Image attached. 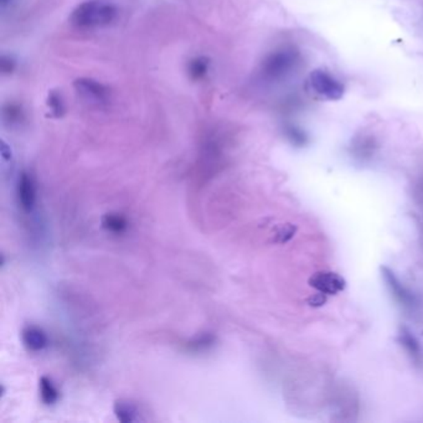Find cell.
<instances>
[{
	"label": "cell",
	"mask_w": 423,
	"mask_h": 423,
	"mask_svg": "<svg viewBox=\"0 0 423 423\" xmlns=\"http://www.w3.org/2000/svg\"><path fill=\"white\" fill-rule=\"evenodd\" d=\"M117 10L110 3L86 1L74 9L70 17L72 25L79 29H97L110 25L116 18Z\"/></svg>",
	"instance_id": "cell-1"
},
{
	"label": "cell",
	"mask_w": 423,
	"mask_h": 423,
	"mask_svg": "<svg viewBox=\"0 0 423 423\" xmlns=\"http://www.w3.org/2000/svg\"><path fill=\"white\" fill-rule=\"evenodd\" d=\"M298 63V52L283 49L271 54L262 65V72L268 80H280L288 75Z\"/></svg>",
	"instance_id": "cell-2"
},
{
	"label": "cell",
	"mask_w": 423,
	"mask_h": 423,
	"mask_svg": "<svg viewBox=\"0 0 423 423\" xmlns=\"http://www.w3.org/2000/svg\"><path fill=\"white\" fill-rule=\"evenodd\" d=\"M308 81L311 90L325 100H340L345 92V87L342 82L336 80L334 76L330 75L325 70L317 69L311 71Z\"/></svg>",
	"instance_id": "cell-3"
},
{
	"label": "cell",
	"mask_w": 423,
	"mask_h": 423,
	"mask_svg": "<svg viewBox=\"0 0 423 423\" xmlns=\"http://www.w3.org/2000/svg\"><path fill=\"white\" fill-rule=\"evenodd\" d=\"M308 283L311 288L327 296H336L347 287V282L342 276L331 271H319L311 276Z\"/></svg>",
	"instance_id": "cell-4"
},
{
	"label": "cell",
	"mask_w": 423,
	"mask_h": 423,
	"mask_svg": "<svg viewBox=\"0 0 423 423\" xmlns=\"http://www.w3.org/2000/svg\"><path fill=\"white\" fill-rule=\"evenodd\" d=\"M76 92L91 105H101L108 100V90L92 79H79L75 81Z\"/></svg>",
	"instance_id": "cell-5"
},
{
	"label": "cell",
	"mask_w": 423,
	"mask_h": 423,
	"mask_svg": "<svg viewBox=\"0 0 423 423\" xmlns=\"http://www.w3.org/2000/svg\"><path fill=\"white\" fill-rule=\"evenodd\" d=\"M381 274H382L386 286L393 296V298L396 299L400 305H404V308H413L416 305L415 296L398 280L396 274H393V271H391L389 267H386V266H382Z\"/></svg>",
	"instance_id": "cell-6"
},
{
	"label": "cell",
	"mask_w": 423,
	"mask_h": 423,
	"mask_svg": "<svg viewBox=\"0 0 423 423\" xmlns=\"http://www.w3.org/2000/svg\"><path fill=\"white\" fill-rule=\"evenodd\" d=\"M17 194L21 210L28 214L32 212L37 203V187L32 175L28 174L25 172L21 173L17 187Z\"/></svg>",
	"instance_id": "cell-7"
},
{
	"label": "cell",
	"mask_w": 423,
	"mask_h": 423,
	"mask_svg": "<svg viewBox=\"0 0 423 423\" xmlns=\"http://www.w3.org/2000/svg\"><path fill=\"white\" fill-rule=\"evenodd\" d=\"M21 338H23V342L26 349L30 351H35V353L44 350L49 344V339L44 330L40 329L38 327H34V325L24 328L21 333Z\"/></svg>",
	"instance_id": "cell-8"
},
{
	"label": "cell",
	"mask_w": 423,
	"mask_h": 423,
	"mask_svg": "<svg viewBox=\"0 0 423 423\" xmlns=\"http://www.w3.org/2000/svg\"><path fill=\"white\" fill-rule=\"evenodd\" d=\"M398 342H401V345L404 347V350L409 353L411 358L415 361H420L421 359V345L416 339V336H413V333L406 327L400 328L398 333Z\"/></svg>",
	"instance_id": "cell-9"
},
{
	"label": "cell",
	"mask_w": 423,
	"mask_h": 423,
	"mask_svg": "<svg viewBox=\"0 0 423 423\" xmlns=\"http://www.w3.org/2000/svg\"><path fill=\"white\" fill-rule=\"evenodd\" d=\"M114 415L123 423L136 422L139 420V411L134 404L128 400H118L114 404Z\"/></svg>",
	"instance_id": "cell-10"
},
{
	"label": "cell",
	"mask_w": 423,
	"mask_h": 423,
	"mask_svg": "<svg viewBox=\"0 0 423 423\" xmlns=\"http://www.w3.org/2000/svg\"><path fill=\"white\" fill-rule=\"evenodd\" d=\"M39 389H40V398L41 401L45 404H56L60 398V392L57 390L55 384L51 381V379L43 376L39 381Z\"/></svg>",
	"instance_id": "cell-11"
},
{
	"label": "cell",
	"mask_w": 423,
	"mask_h": 423,
	"mask_svg": "<svg viewBox=\"0 0 423 423\" xmlns=\"http://www.w3.org/2000/svg\"><path fill=\"white\" fill-rule=\"evenodd\" d=\"M102 226L112 234H123L128 227V223L119 214H107L102 218Z\"/></svg>",
	"instance_id": "cell-12"
},
{
	"label": "cell",
	"mask_w": 423,
	"mask_h": 423,
	"mask_svg": "<svg viewBox=\"0 0 423 423\" xmlns=\"http://www.w3.org/2000/svg\"><path fill=\"white\" fill-rule=\"evenodd\" d=\"M214 342H215V336L212 334H201L194 338L192 342H187V348L194 353H201L206 349L210 348Z\"/></svg>",
	"instance_id": "cell-13"
},
{
	"label": "cell",
	"mask_w": 423,
	"mask_h": 423,
	"mask_svg": "<svg viewBox=\"0 0 423 423\" xmlns=\"http://www.w3.org/2000/svg\"><path fill=\"white\" fill-rule=\"evenodd\" d=\"M207 66H209L207 60L203 59V57H199V59H195V60L190 63V65H189V72H190V75H192L193 79L200 80L201 77H204L206 75Z\"/></svg>",
	"instance_id": "cell-14"
},
{
	"label": "cell",
	"mask_w": 423,
	"mask_h": 423,
	"mask_svg": "<svg viewBox=\"0 0 423 423\" xmlns=\"http://www.w3.org/2000/svg\"><path fill=\"white\" fill-rule=\"evenodd\" d=\"M296 231H297V227L292 224H285L280 226L278 231L276 232V243H286L294 236Z\"/></svg>",
	"instance_id": "cell-15"
},
{
	"label": "cell",
	"mask_w": 423,
	"mask_h": 423,
	"mask_svg": "<svg viewBox=\"0 0 423 423\" xmlns=\"http://www.w3.org/2000/svg\"><path fill=\"white\" fill-rule=\"evenodd\" d=\"M287 134H288V138L292 141V143L296 144V145H305V142H307L305 132L299 130V128H296V127H289L287 130Z\"/></svg>",
	"instance_id": "cell-16"
},
{
	"label": "cell",
	"mask_w": 423,
	"mask_h": 423,
	"mask_svg": "<svg viewBox=\"0 0 423 423\" xmlns=\"http://www.w3.org/2000/svg\"><path fill=\"white\" fill-rule=\"evenodd\" d=\"M327 302V294L322 292L316 293L308 298V305L311 307H322Z\"/></svg>",
	"instance_id": "cell-17"
},
{
	"label": "cell",
	"mask_w": 423,
	"mask_h": 423,
	"mask_svg": "<svg viewBox=\"0 0 423 423\" xmlns=\"http://www.w3.org/2000/svg\"><path fill=\"white\" fill-rule=\"evenodd\" d=\"M49 105H50L51 110L54 112H56L57 114H60V112L63 111V102H61L60 97L57 94H51Z\"/></svg>",
	"instance_id": "cell-18"
},
{
	"label": "cell",
	"mask_w": 423,
	"mask_h": 423,
	"mask_svg": "<svg viewBox=\"0 0 423 423\" xmlns=\"http://www.w3.org/2000/svg\"><path fill=\"white\" fill-rule=\"evenodd\" d=\"M8 1H9V0H1V3H3V4H6V3H8Z\"/></svg>",
	"instance_id": "cell-19"
}]
</instances>
